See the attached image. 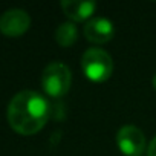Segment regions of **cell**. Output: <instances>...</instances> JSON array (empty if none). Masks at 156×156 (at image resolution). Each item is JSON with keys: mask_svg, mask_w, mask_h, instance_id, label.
Wrapping results in <instances>:
<instances>
[{"mask_svg": "<svg viewBox=\"0 0 156 156\" xmlns=\"http://www.w3.org/2000/svg\"><path fill=\"white\" fill-rule=\"evenodd\" d=\"M49 118V103L34 90H22L8 106V122L20 135L29 136L40 132Z\"/></svg>", "mask_w": 156, "mask_h": 156, "instance_id": "1", "label": "cell"}, {"mask_svg": "<svg viewBox=\"0 0 156 156\" xmlns=\"http://www.w3.org/2000/svg\"><path fill=\"white\" fill-rule=\"evenodd\" d=\"M81 67L89 80L101 83L110 78L113 70V61L110 54L104 49L89 48L81 57Z\"/></svg>", "mask_w": 156, "mask_h": 156, "instance_id": "2", "label": "cell"}, {"mask_svg": "<svg viewBox=\"0 0 156 156\" xmlns=\"http://www.w3.org/2000/svg\"><path fill=\"white\" fill-rule=\"evenodd\" d=\"M72 83V73L64 63H49L41 75V86L52 98H60L67 94Z\"/></svg>", "mask_w": 156, "mask_h": 156, "instance_id": "3", "label": "cell"}, {"mask_svg": "<svg viewBox=\"0 0 156 156\" xmlns=\"http://www.w3.org/2000/svg\"><path fill=\"white\" fill-rule=\"evenodd\" d=\"M31 26V17L25 9L12 8L0 16V32L6 37H20Z\"/></svg>", "mask_w": 156, "mask_h": 156, "instance_id": "4", "label": "cell"}, {"mask_svg": "<svg viewBox=\"0 0 156 156\" xmlns=\"http://www.w3.org/2000/svg\"><path fill=\"white\" fill-rule=\"evenodd\" d=\"M118 148L126 156H139L145 148V136L135 126H124L116 133Z\"/></svg>", "mask_w": 156, "mask_h": 156, "instance_id": "5", "label": "cell"}, {"mask_svg": "<svg viewBox=\"0 0 156 156\" xmlns=\"http://www.w3.org/2000/svg\"><path fill=\"white\" fill-rule=\"evenodd\" d=\"M115 35V26L112 20L106 17H94L84 25V37L92 43H107Z\"/></svg>", "mask_w": 156, "mask_h": 156, "instance_id": "6", "label": "cell"}, {"mask_svg": "<svg viewBox=\"0 0 156 156\" xmlns=\"http://www.w3.org/2000/svg\"><path fill=\"white\" fill-rule=\"evenodd\" d=\"M61 8L64 14L73 22H83L95 12L97 3L92 0H63Z\"/></svg>", "mask_w": 156, "mask_h": 156, "instance_id": "7", "label": "cell"}, {"mask_svg": "<svg viewBox=\"0 0 156 156\" xmlns=\"http://www.w3.org/2000/svg\"><path fill=\"white\" fill-rule=\"evenodd\" d=\"M76 37H78V29L73 25V22H64L55 31V40H57V43L61 44V46H64V48L73 44L76 41Z\"/></svg>", "mask_w": 156, "mask_h": 156, "instance_id": "8", "label": "cell"}, {"mask_svg": "<svg viewBox=\"0 0 156 156\" xmlns=\"http://www.w3.org/2000/svg\"><path fill=\"white\" fill-rule=\"evenodd\" d=\"M147 156H156V136L151 139V142L148 145V154Z\"/></svg>", "mask_w": 156, "mask_h": 156, "instance_id": "9", "label": "cell"}, {"mask_svg": "<svg viewBox=\"0 0 156 156\" xmlns=\"http://www.w3.org/2000/svg\"><path fill=\"white\" fill-rule=\"evenodd\" d=\"M153 87L156 89V73H154V76H153Z\"/></svg>", "mask_w": 156, "mask_h": 156, "instance_id": "10", "label": "cell"}]
</instances>
